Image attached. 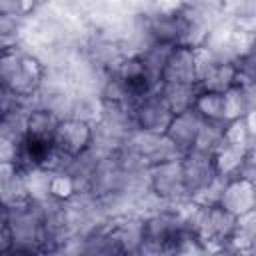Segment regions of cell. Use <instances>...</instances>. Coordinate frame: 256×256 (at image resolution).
<instances>
[{
	"label": "cell",
	"instance_id": "cell-15",
	"mask_svg": "<svg viewBox=\"0 0 256 256\" xmlns=\"http://www.w3.org/2000/svg\"><path fill=\"white\" fill-rule=\"evenodd\" d=\"M24 176L16 162H0V204L12 206L26 202Z\"/></svg>",
	"mask_w": 256,
	"mask_h": 256
},
{
	"label": "cell",
	"instance_id": "cell-21",
	"mask_svg": "<svg viewBox=\"0 0 256 256\" xmlns=\"http://www.w3.org/2000/svg\"><path fill=\"white\" fill-rule=\"evenodd\" d=\"M174 46H166V44H158V42H152L148 44L138 56L142 60V66H144V72H146V78L150 80V84L154 88L160 86L162 82V72H164V64L168 60V54Z\"/></svg>",
	"mask_w": 256,
	"mask_h": 256
},
{
	"label": "cell",
	"instance_id": "cell-28",
	"mask_svg": "<svg viewBox=\"0 0 256 256\" xmlns=\"http://www.w3.org/2000/svg\"><path fill=\"white\" fill-rule=\"evenodd\" d=\"M76 194V184L74 180L66 174V172H52V180H50V198L56 200H68Z\"/></svg>",
	"mask_w": 256,
	"mask_h": 256
},
{
	"label": "cell",
	"instance_id": "cell-31",
	"mask_svg": "<svg viewBox=\"0 0 256 256\" xmlns=\"http://www.w3.org/2000/svg\"><path fill=\"white\" fill-rule=\"evenodd\" d=\"M2 252H12V240H10V232L4 218V206L0 204V254Z\"/></svg>",
	"mask_w": 256,
	"mask_h": 256
},
{
	"label": "cell",
	"instance_id": "cell-24",
	"mask_svg": "<svg viewBox=\"0 0 256 256\" xmlns=\"http://www.w3.org/2000/svg\"><path fill=\"white\" fill-rule=\"evenodd\" d=\"M224 124L226 122H222V120H204L196 134L192 148L212 154L224 140Z\"/></svg>",
	"mask_w": 256,
	"mask_h": 256
},
{
	"label": "cell",
	"instance_id": "cell-14",
	"mask_svg": "<svg viewBox=\"0 0 256 256\" xmlns=\"http://www.w3.org/2000/svg\"><path fill=\"white\" fill-rule=\"evenodd\" d=\"M256 106V82L252 84H234L222 92V108L224 120L242 118L246 112L254 110Z\"/></svg>",
	"mask_w": 256,
	"mask_h": 256
},
{
	"label": "cell",
	"instance_id": "cell-10",
	"mask_svg": "<svg viewBox=\"0 0 256 256\" xmlns=\"http://www.w3.org/2000/svg\"><path fill=\"white\" fill-rule=\"evenodd\" d=\"M180 164H182V174H184V184L188 188V192L192 194L196 188H200L204 182H208L216 170H214V162H212V154L190 148L180 156Z\"/></svg>",
	"mask_w": 256,
	"mask_h": 256
},
{
	"label": "cell",
	"instance_id": "cell-6",
	"mask_svg": "<svg viewBox=\"0 0 256 256\" xmlns=\"http://www.w3.org/2000/svg\"><path fill=\"white\" fill-rule=\"evenodd\" d=\"M132 114H134L136 128L146 132H158V134L166 132V126L172 118V112L160 98L158 90H152L142 98H138L132 104Z\"/></svg>",
	"mask_w": 256,
	"mask_h": 256
},
{
	"label": "cell",
	"instance_id": "cell-26",
	"mask_svg": "<svg viewBox=\"0 0 256 256\" xmlns=\"http://www.w3.org/2000/svg\"><path fill=\"white\" fill-rule=\"evenodd\" d=\"M226 182H228V178H224L220 174H214L208 182H204L200 188H196L190 194V200H194V202H198L202 206H218Z\"/></svg>",
	"mask_w": 256,
	"mask_h": 256
},
{
	"label": "cell",
	"instance_id": "cell-12",
	"mask_svg": "<svg viewBox=\"0 0 256 256\" xmlns=\"http://www.w3.org/2000/svg\"><path fill=\"white\" fill-rule=\"evenodd\" d=\"M220 206L232 212L234 216L246 214L256 208V188L254 182L244 178H230L224 186Z\"/></svg>",
	"mask_w": 256,
	"mask_h": 256
},
{
	"label": "cell",
	"instance_id": "cell-23",
	"mask_svg": "<svg viewBox=\"0 0 256 256\" xmlns=\"http://www.w3.org/2000/svg\"><path fill=\"white\" fill-rule=\"evenodd\" d=\"M100 112H102V98L98 94H94V92H76L68 118H74V120H80V122H86V124L94 126L100 118Z\"/></svg>",
	"mask_w": 256,
	"mask_h": 256
},
{
	"label": "cell",
	"instance_id": "cell-32",
	"mask_svg": "<svg viewBox=\"0 0 256 256\" xmlns=\"http://www.w3.org/2000/svg\"><path fill=\"white\" fill-rule=\"evenodd\" d=\"M20 12V0H0V14Z\"/></svg>",
	"mask_w": 256,
	"mask_h": 256
},
{
	"label": "cell",
	"instance_id": "cell-5",
	"mask_svg": "<svg viewBox=\"0 0 256 256\" xmlns=\"http://www.w3.org/2000/svg\"><path fill=\"white\" fill-rule=\"evenodd\" d=\"M124 142L130 144L148 162V166L164 162V160H174V158L182 156L180 148L164 132L158 134V132H146V130L136 128Z\"/></svg>",
	"mask_w": 256,
	"mask_h": 256
},
{
	"label": "cell",
	"instance_id": "cell-16",
	"mask_svg": "<svg viewBox=\"0 0 256 256\" xmlns=\"http://www.w3.org/2000/svg\"><path fill=\"white\" fill-rule=\"evenodd\" d=\"M148 20V32L152 42L166 44V46H178L180 28H178V16L176 12H150L146 14Z\"/></svg>",
	"mask_w": 256,
	"mask_h": 256
},
{
	"label": "cell",
	"instance_id": "cell-18",
	"mask_svg": "<svg viewBox=\"0 0 256 256\" xmlns=\"http://www.w3.org/2000/svg\"><path fill=\"white\" fill-rule=\"evenodd\" d=\"M60 124V118L42 106H32L26 112V136L38 140H52L54 132Z\"/></svg>",
	"mask_w": 256,
	"mask_h": 256
},
{
	"label": "cell",
	"instance_id": "cell-11",
	"mask_svg": "<svg viewBox=\"0 0 256 256\" xmlns=\"http://www.w3.org/2000/svg\"><path fill=\"white\" fill-rule=\"evenodd\" d=\"M204 118L194 110V108H188L184 112H178V114H172L168 126H166V136L180 148V152L184 154L186 150L192 148L194 140H196V134L202 126Z\"/></svg>",
	"mask_w": 256,
	"mask_h": 256
},
{
	"label": "cell",
	"instance_id": "cell-25",
	"mask_svg": "<svg viewBox=\"0 0 256 256\" xmlns=\"http://www.w3.org/2000/svg\"><path fill=\"white\" fill-rule=\"evenodd\" d=\"M204 120H224V108H222V92H210V90H200L194 106H192Z\"/></svg>",
	"mask_w": 256,
	"mask_h": 256
},
{
	"label": "cell",
	"instance_id": "cell-1",
	"mask_svg": "<svg viewBox=\"0 0 256 256\" xmlns=\"http://www.w3.org/2000/svg\"><path fill=\"white\" fill-rule=\"evenodd\" d=\"M44 70V64L20 44L0 52V86L10 88L24 98L34 96Z\"/></svg>",
	"mask_w": 256,
	"mask_h": 256
},
{
	"label": "cell",
	"instance_id": "cell-22",
	"mask_svg": "<svg viewBox=\"0 0 256 256\" xmlns=\"http://www.w3.org/2000/svg\"><path fill=\"white\" fill-rule=\"evenodd\" d=\"M26 196L32 202H44L50 198V180L52 172L44 166H30L22 170Z\"/></svg>",
	"mask_w": 256,
	"mask_h": 256
},
{
	"label": "cell",
	"instance_id": "cell-17",
	"mask_svg": "<svg viewBox=\"0 0 256 256\" xmlns=\"http://www.w3.org/2000/svg\"><path fill=\"white\" fill-rule=\"evenodd\" d=\"M198 92H200L198 84L160 82V86H158V94L164 100V104L170 108L172 114H178V112H184V110L192 108Z\"/></svg>",
	"mask_w": 256,
	"mask_h": 256
},
{
	"label": "cell",
	"instance_id": "cell-20",
	"mask_svg": "<svg viewBox=\"0 0 256 256\" xmlns=\"http://www.w3.org/2000/svg\"><path fill=\"white\" fill-rule=\"evenodd\" d=\"M246 150L248 148H242V146H236V144H230V142L222 140V144L212 152V162H214L216 174H220V176H224L228 180L236 178Z\"/></svg>",
	"mask_w": 256,
	"mask_h": 256
},
{
	"label": "cell",
	"instance_id": "cell-19",
	"mask_svg": "<svg viewBox=\"0 0 256 256\" xmlns=\"http://www.w3.org/2000/svg\"><path fill=\"white\" fill-rule=\"evenodd\" d=\"M234 84H236V66H234V62L218 60L198 78V88L200 90H210V92H224Z\"/></svg>",
	"mask_w": 256,
	"mask_h": 256
},
{
	"label": "cell",
	"instance_id": "cell-2",
	"mask_svg": "<svg viewBox=\"0 0 256 256\" xmlns=\"http://www.w3.org/2000/svg\"><path fill=\"white\" fill-rule=\"evenodd\" d=\"M4 218L12 240V252H42V204L20 202L4 206Z\"/></svg>",
	"mask_w": 256,
	"mask_h": 256
},
{
	"label": "cell",
	"instance_id": "cell-8",
	"mask_svg": "<svg viewBox=\"0 0 256 256\" xmlns=\"http://www.w3.org/2000/svg\"><path fill=\"white\" fill-rule=\"evenodd\" d=\"M110 234L114 236L120 254H140V246L144 242V220L136 214H122L112 218Z\"/></svg>",
	"mask_w": 256,
	"mask_h": 256
},
{
	"label": "cell",
	"instance_id": "cell-30",
	"mask_svg": "<svg viewBox=\"0 0 256 256\" xmlns=\"http://www.w3.org/2000/svg\"><path fill=\"white\" fill-rule=\"evenodd\" d=\"M16 154H18V142L0 134V162H16Z\"/></svg>",
	"mask_w": 256,
	"mask_h": 256
},
{
	"label": "cell",
	"instance_id": "cell-13",
	"mask_svg": "<svg viewBox=\"0 0 256 256\" xmlns=\"http://www.w3.org/2000/svg\"><path fill=\"white\" fill-rule=\"evenodd\" d=\"M256 250V212L236 216V228L224 242V254H252Z\"/></svg>",
	"mask_w": 256,
	"mask_h": 256
},
{
	"label": "cell",
	"instance_id": "cell-9",
	"mask_svg": "<svg viewBox=\"0 0 256 256\" xmlns=\"http://www.w3.org/2000/svg\"><path fill=\"white\" fill-rule=\"evenodd\" d=\"M162 82H180V84H198V72L194 62V48L174 46L164 64Z\"/></svg>",
	"mask_w": 256,
	"mask_h": 256
},
{
	"label": "cell",
	"instance_id": "cell-27",
	"mask_svg": "<svg viewBox=\"0 0 256 256\" xmlns=\"http://www.w3.org/2000/svg\"><path fill=\"white\" fill-rule=\"evenodd\" d=\"M24 22H26V16L20 12L0 14V36L12 44H18L24 30Z\"/></svg>",
	"mask_w": 256,
	"mask_h": 256
},
{
	"label": "cell",
	"instance_id": "cell-4",
	"mask_svg": "<svg viewBox=\"0 0 256 256\" xmlns=\"http://www.w3.org/2000/svg\"><path fill=\"white\" fill-rule=\"evenodd\" d=\"M148 176H150V190L156 192L168 206H176L190 198V192L184 184L180 158L152 164L148 168Z\"/></svg>",
	"mask_w": 256,
	"mask_h": 256
},
{
	"label": "cell",
	"instance_id": "cell-29",
	"mask_svg": "<svg viewBox=\"0 0 256 256\" xmlns=\"http://www.w3.org/2000/svg\"><path fill=\"white\" fill-rule=\"evenodd\" d=\"M220 8L228 18L256 16V0H220Z\"/></svg>",
	"mask_w": 256,
	"mask_h": 256
},
{
	"label": "cell",
	"instance_id": "cell-3",
	"mask_svg": "<svg viewBox=\"0 0 256 256\" xmlns=\"http://www.w3.org/2000/svg\"><path fill=\"white\" fill-rule=\"evenodd\" d=\"M142 220L144 242L140 246V254H172L174 240L184 230V224L174 206H166L154 214L144 216Z\"/></svg>",
	"mask_w": 256,
	"mask_h": 256
},
{
	"label": "cell",
	"instance_id": "cell-7",
	"mask_svg": "<svg viewBox=\"0 0 256 256\" xmlns=\"http://www.w3.org/2000/svg\"><path fill=\"white\" fill-rule=\"evenodd\" d=\"M90 140H92L90 124L74 120V118H64V120H60L56 132H54L52 144L60 152H64L68 156H76L90 146Z\"/></svg>",
	"mask_w": 256,
	"mask_h": 256
}]
</instances>
